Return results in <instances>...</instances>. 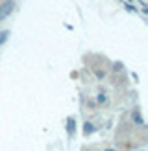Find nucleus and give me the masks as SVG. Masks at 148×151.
<instances>
[{
  "instance_id": "obj_1",
  "label": "nucleus",
  "mask_w": 148,
  "mask_h": 151,
  "mask_svg": "<svg viewBox=\"0 0 148 151\" xmlns=\"http://www.w3.org/2000/svg\"><path fill=\"white\" fill-rule=\"evenodd\" d=\"M13 9H15V2H13V0H6L4 4H0V20L7 19L13 13Z\"/></svg>"
},
{
  "instance_id": "obj_2",
  "label": "nucleus",
  "mask_w": 148,
  "mask_h": 151,
  "mask_svg": "<svg viewBox=\"0 0 148 151\" xmlns=\"http://www.w3.org/2000/svg\"><path fill=\"white\" fill-rule=\"evenodd\" d=\"M74 131H76V118L69 116L67 118V133H69V137H72Z\"/></svg>"
},
{
  "instance_id": "obj_3",
  "label": "nucleus",
  "mask_w": 148,
  "mask_h": 151,
  "mask_svg": "<svg viewBox=\"0 0 148 151\" xmlns=\"http://www.w3.org/2000/svg\"><path fill=\"white\" fill-rule=\"evenodd\" d=\"M94 131H96V127H94V124H93V122H85V124H83V134H85V137L93 134Z\"/></svg>"
},
{
  "instance_id": "obj_4",
  "label": "nucleus",
  "mask_w": 148,
  "mask_h": 151,
  "mask_svg": "<svg viewBox=\"0 0 148 151\" xmlns=\"http://www.w3.org/2000/svg\"><path fill=\"white\" fill-rule=\"evenodd\" d=\"M131 118L135 120V124H137V125H144V122H143V116L139 114V111H133V112H131Z\"/></svg>"
},
{
  "instance_id": "obj_5",
  "label": "nucleus",
  "mask_w": 148,
  "mask_h": 151,
  "mask_svg": "<svg viewBox=\"0 0 148 151\" xmlns=\"http://www.w3.org/2000/svg\"><path fill=\"white\" fill-rule=\"evenodd\" d=\"M7 37H9V32H7V29H2V32H0V46L7 41Z\"/></svg>"
},
{
  "instance_id": "obj_6",
  "label": "nucleus",
  "mask_w": 148,
  "mask_h": 151,
  "mask_svg": "<svg viewBox=\"0 0 148 151\" xmlns=\"http://www.w3.org/2000/svg\"><path fill=\"white\" fill-rule=\"evenodd\" d=\"M96 101H98V103H106L107 101V96L104 94V92H100L98 96H96Z\"/></svg>"
},
{
  "instance_id": "obj_7",
  "label": "nucleus",
  "mask_w": 148,
  "mask_h": 151,
  "mask_svg": "<svg viewBox=\"0 0 148 151\" xmlns=\"http://www.w3.org/2000/svg\"><path fill=\"white\" fill-rule=\"evenodd\" d=\"M124 7H126V9H128L130 13H135V11H137V7H133V6H131V4H128V2L124 4Z\"/></svg>"
},
{
  "instance_id": "obj_8",
  "label": "nucleus",
  "mask_w": 148,
  "mask_h": 151,
  "mask_svg": "<svg viewBox=\"0 0 148 151\" xmlns=\"http://www.w3.org/2000/svg\"><path fill=\"white\" fill-rule=\"evenodd\" d=\"M113 70H122V65H120V63H115V66H113Z\"/></svg>"
},
{
  "instance_id": "obj_9",
  "label": "nucleus",
  "mask_w": 148,
  "mask_h": 151,
  "mask_svg": "<svg viewBox=\"0 0 148 151\" xmlns=\"http://www.w3.org/2000/svg\"><path fill=\"white\" fill-rule=\"evenodd\" d=\"M104 151H117V149H113V147H107V149H104Z\"/></svg>"
},
{
  "instance_id": "obj_10",
  "label": "nucleus",
  "mask_w": 148,
  "mask_h": 151,
  "mask_svg": "<svg viewBox=\"0 0 148 151\" xmlns=\"http://www.w3.org/2000/svg\"><path fill=\"white\" fill-rule=\"evenodd\" d=\"M130 2H135V0H130Z\"/></svg>"
}]
</instances>
